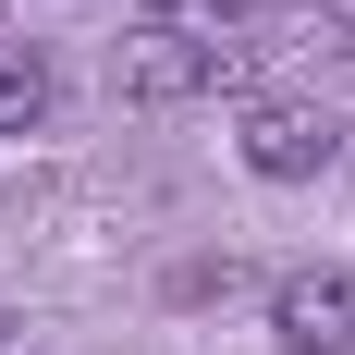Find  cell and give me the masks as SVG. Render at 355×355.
<instances>
[{
	"instance_id": "obj_4",
	"label": "cell",
	"mask_w": 355,
	"mask_h": 355,
	"mask_svg": "<svg viewBox=\"0 0 355 355\" xmlns=\"http://www.w3.org/2000/svg\"><path fill=\"white\" fill-rule=\"evenodd\" d=\"M135 12H147V25H184V12H196V0H135Z\"/></svg>"
},
{
	"instance_id": "obj_5",
	"label": "cell",
	"mask_w": 355,
	"mask_h": 355,
	"mask_svg": "<svg viewBox=\"0 0 355 355\" xmlns=\"http://www.w3.org/2000/svg\"><path fill=\"white\" fill-rule=\"evenodd\" d=\"M0 355H37V331H25V319H0Z\"/></svg>"
},
{
	"instance_id": "obj_2",
	"label": "cell",
	"mask_w": 355,
	"mask_h": 355,
	"mask_svg": "<svg viewBox=\"0 0 355 355\" xmlns=\"http://www.w3.org/2000/svg\"><path fill=\"white\" fill-rule=\"evenodd\" d=\"M270 343L282 355H355V270H294V282H270Z\"/></svg>"
},
{
	"instance_id": "obj_1",
	"label": "cell",
	"mask_w": 355,
	"mask_h": 355,
	"mask_svg": "<svg viewBox=\"0 0 355 355\" xmlns=\"http://www.w3.org/2000/svg\"><path fill=\"white\" fill-rule=\"evenodd\" d=\"M233 159H245L257 184H319L331 159H343V135H331V110H306V98H245Z\"/></svg>"
},
{
	"instance_id": "obj_3",
	"label": "cell",
	"mask_w": 355,
	"mask_h": 355,
	"mask_svg": "<svg viewBox=\"0 0 355 355\" xmlns=\"http://www.w3.org/2000/svg\"><path fill=\"white\" fill-rule=\"evenodd\" d=\"M49 98H62V73H49V49H37V37H0V135H25V123H49Z\"/></svg>"
},
{
	"instance_id": "obj_6",
	"label": "cell",
	"mask_w": 355,
	"mask_h": 355,
	"mask_svg": "<svg viewBox=\"0 0 355 355\" xmlns=\"http://www.w3.org/2000/svg\"><path fill=\"white\" fill-rule=\"evenodd\" d=\"M331 37H343V49H355V0H331Z\"/></svg>"
}]
</instances>
